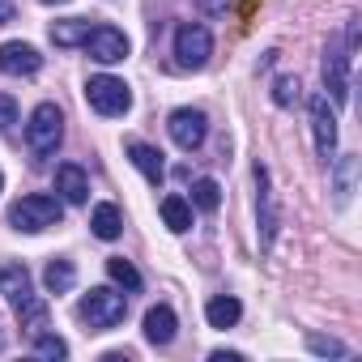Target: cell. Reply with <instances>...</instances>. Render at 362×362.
<instances>
[{
  "label": "cell",
  "instance_id": "29",
  "mask_svg": "<svg viewBox=\"0 0 362 362\" xmlns=\"http://www.w3.org/2000/svg\"><path fill=\"white\" fill-rule=\"evenodd\" d=\"M201 9H205V13H222V9H226V0H201Z\"/></svg>",
  "mask_w": 362,
  "mask_h": 362
},
{
  "label": "cell",
  "instance_id": "19",
  "mask_svg": "<svg viewBox=\"0 0 362 362\" xmlns=\"http://www.w3.org/2000/svg\"><path fill=\"white\" fill-rule=\"evenodd\" d=\"M90 226H94V235L98 239H119V230H124V218H119V209L115 205H94V214H90Z\"/></svg>",
  "mask_w": 362,
  "mask_h": 362
},
{
  "label": "cell",
  "instance_id": "10",
  "mask_svg": "<svg viewBox=\"0 0 362 362\" xmlns=\"http://www.w3.org/2000/svg\"><path fill=\"white\" fill-rule=\"evenodd\" d=\"M81 47H86L98 64H119V60L128 56V39H124V30H115V26H94Z\"/></svg>",
  "mask_w": 362,
  "mask_h": 362
},
{
  "label": "cell",
  "instance_id": "22",
  "mask_svg": "<svg viewBox=\"0 0 362 362\" xmlns=\"http://www.w3.org/2000/svg\"><path fill=\"white\" fill-rule=\"evenodd\" d=\"M107 273H111V281H119L124 290H132V294L141 290V273H136L124 256H111V260H107Z\"/></svg>",
  "mask_w": 362,
  "mask_h": 362
},
{
  "label": "cell",
  "instance_id": "11",
  "mask_svg": "<svg viewBox=\"0 0 362 362\" xmlns=\"http://www.w3.org/2000/svg\"><path fill=\"white\" fill-rule=\"evenodd\" d=\"M324 86L332 94V103H345L349 98V52L332 39L328 52H324Z\"/></svg>",
  "mask_w": 362,
  "mask_h": 362
},
{
  "label": "cell",
  "instance_id": "8",
  "mask_svg": "<svg viewBox=\"0 0 362 362\" xmlns=\"http://www.w3.org/2000/svg\"><path fill=\"white\" fill-rule=\"evenodd\" d=\"M256 222H260V247L269 252L277 239V201H273L269 166H260V162H256Z\"/></svg>",
  "mask_w": 362,
  "mask_h": 362
},
{
  "label": "cell",
  "instance_id": "17",
  "mask_svg": "<svg viewBox=\"0 0 362 362\" xmlns=\"http://www.w3.org/2000/svg\"><path fill=\"white\" fill-rule=\"evenodd\" d=\"M239 315H243V303H239V298H230V294H218V298H209V303H205V320H209L214 328H235V324H239Z\"/></svg>",
  "mask_w": 362,
  "mask_h": 362
},
{
  "label": "cell",
  "instance_id": "23",
  "mask_svg": "<svg viewBox=\"0 0 362 362\" xmlns=\"http://www.w3.org/2000/svg\"><path fill=\"white\" fill-rule=\"evenodd\" d=\"M298 94H303L298 77H277V81H273V103H277V107H294Z\"/></svg>",
  "mask_w": 362,
  "mask_h": 362
},
{
  "label": "cell",
  "instance_id": "20",
  "mask_svg": "<svg viewBox=\"0 0 362 362\" xmlns=\"http://www.w3.org/2000/svg\"><path fill=\"white\" fill-rule=\"evenodd\" d=\"M43 281H47V290H52V294H69V290H73V281H77L73 260H52V264H47V273H43Z\"/></svg>",
  "mask_w": 362,
  "mask_h": 362
},
{
  "label": "cell",
  "instance_id": "25",
  "mask_svg": "<svg viewBox=\"0 0 362 362\" xmlns=\"http://www.w3.org/2000/svg\"><path fill=\"white\" fill-rule=\"evenodd\" d=\"M307 349H311V354H328V358H345V354H349L341 341H332V337H315V332L307 337Z\"/></svg>",
  "mask_w": 362,
  "mask_h": 362
},
{
  "label": "cell",
  "instance_id": "14",
  "mask_svg": "<svg viewBox=\"0 0 362 362\" xmlns=\"http://www.w3.org/2000/svg\"><path fill=\"white\" fill-rule=\"evenodd\" d=\"M175 328H179V320H175V311L166 303H158V307L145 311V341L149 345H170L175 341Z\"/></svg>",
  "mask_w": 362,
  "mask_h": 362
},
{
  "label": "cell",
  "instance_id": "18",
  "mask_svg": "<svg viewBox=\"0 0 362 362\" xmlns=\"http://www.w3.org/2000/svg\"><path fill=\"white\" fill-rule=\"evenodd\" d=\"M90 30H94V22L69 18V22H56V26H52V43H56V47H81V43L90 39Z\"/></svg>",
  "mask_w": 362,
  "mask_h": 362
},
{
  "label": "cell",
  "instance_id": "5",
  "mask_svg": "<svg viewBox=\"0 0 362 362\" xmlns=\"http://www.w3.org/2000/svg\"><path fill=\"white\" fill-rule=\"evenodd\" d=\"M86 103L98 111V115H128V107H132V90L119 81V77H90L86 81Z\"/></svg>",
  "mask_w": 362,
  "mask_h": 362
},
{
  "label": "cell",
  "instance_id": "24",
  "mask_svg": "<svg viewBox=\"0 0 362 362\" xmlns=\"http://www.w3.org/2000/svg\"><path fill=\"white\" fill-rule=\"evenodd\" d=\"M35 354L39 358H69V345L60 341V337H52V332H35Z\"/></svg>",
  "mask_w": 362,
  "mask_h": 362
},
{
  "label": "cell",
  "instance_id": "28",
  "mask_svg": "<svg viewBox=\"0 0 362 362\" xmlns=\"http://www.w3.org/2000/svg\"><path fill=\"white\" fill-rule=\"evenodd\" d=\"M18 13H13V5H9V0H0V26H9Z\"/></svg>",
  "mask_w": 362,
  "mask_h": 362
},
{
  "label": "cell",
  "instance_id": "13",
  "mask_svg": "<svg viewBox=\"0 0 362 362\" xmlns=\"http://www.w3.org/2000/svg\"><path fill=\"white\" fill-rule=\"evenodd\" d=\"M56 192L69 205H86L90 201V179H86V170L77 162H60L56 166Z\"/></svg>",
  "mask_w": 362,
  "mask_h": 362
},
{
  "label": "cell",
  "instance_id": "7",
  "mask_svg": "<svg viewBox=\"0 0 362 362\" xmlns=\"http://www.w3.org/2000/svg\"><path fill=\"white\" fill-rule=\"evenodd\" d=\"M166 132H170V141L179 145V149H201L205 145V136H209V119H205V111H192V107H179V111H170V119H166Z\"/></svg>",
  "mask_w": 362,
  "mask_h": 362
},
{
  "label": "cell",
  "instance_id": "2",
  "mask_svg": "<svg viewBox=\"0 0 362 362\" xmlns=\"http://www.w3.org/2000/svg\"><path fill=\"white\" fill-rule=\"evenodd\" d=\"M60 141H64V115H60V107L56 103H39L30 111V119H26V145H30V153L47 158V153H56Z\"/></svg>",
  "mask_w": 362,
  "mask_h": 362
},
{
  "label": "cell",
  "instance_id": "27",
  "mask_svg": "<svg viewBox=\"0 0 362 362\" xmlns=\"http://www.w3.org/2000/svg\"><path fill=\"white\" fill-rule=\"evenodd\" d=\"M9 124H18V107L9 94H0V128H9Z\"/></svg>",
  "mask_w": 362,
  "mask_h": 362
},
{
  "label": "cell",
  "instance_id": "1",
  "mask_svg": "<svg viewBox=\"0 0 362 362\" xmlns=\"http://www.w3.org/2000/svg\"><path fill=\"white\" fill-rule=\"evenodd\" d=\"M0 294L13 307V315L30 328V337L39 328H47V303L35 294V281H30L26 264H0Z\"/></svg>",
  "mask_w": 362,
  "mask_h": 362
},
{
  "label": "cell",
  "instance_id": "4",
  "mask_svg": "<svg viewBox=\"0 0 362 362\" xmlns=\"http://www.w3.org/2000/svg\"><path fill=\"white\" fill-rule=\"evenodd\" d=\"M124 315H128V298H124L119 290H111V286H94V290L81 298V320H86L94 332H107V328L124 324Z\"/></svg>",
  "mask_w": 362,
  "mask_h": 362
},
{
  "label": "cell",
  "instance_id": "3",
  "mask_svg": "<svg viewBox=\"0 0 362 362\" xmlns=\"http://www.w3.org/2000/svg\"><path fill=\"white\" fill-rule=\"evenodd\" d=\"M60 218H64L60 197H43V192L22 197V201L9 209L13 230H26V235H39V230H47V226H60Z\"/></svg>",
  "mask_w": 362,
  "mask_h": 362
},
{
  "label": "cell",
  "instance_id": "26",
  "mask_svg": "<svg viewBox=\"0 0 362 362\" xmlns=\"http://www.w3.org/2000/svg\"><path fill=\"white\" fill-rule=\"evenodd\" d=\"M354 166H358L354 158H341V170H337V201L341 205L349 201V188H354Z\"/></svg>",
  "mask_w": 362,
  "mask_h": 362
},
{
  "label": "cell",
  "instance_id": "33",
  "mask_svg": "<svg viewBox=\"0 0 362 362\" xmlns=\"http://www.w3.org/2000/svg\"><path fill=\"white\" fill-rule=\"evenodd\" d=\"M0 188H5V175H0Z\"/></svg>",
  "mask_w": 362,
  "mask_h": 362
},
{
  "label": "cell",
  "instance_id": "30",
  "mask_svg": "<svg viewBox=\"0 0 362 362\" xmlns=\"http://www.w3.org/2000/svg\"><path fill=\"white\" fill-rule=\"evenodd\" d=\"M239 358H243V354H226V349H218V354H214V362H239Z\"/></svg>",
  "mask_w": 362,
  "mask_h": 362
},
{
  "label": "cell",
  "instance_id": "31",
  "mask_svg": "<svg viewBox=\"0 0 362 362\" xmlns=\"http://www.w3.org/2000/svg\"><path fill=\"white\" fill-rule=\"evenodd\" d=\"M43 5H64V0H43Z\"/></svg>",
  "mask_w": 362,
  "mask_h": 362
},
{
  "label": "cell",
  "instance_id": "32",
  "mask_svg": "<svg viewBox=\"0 0 362 362\" xmlns=\"http://www.w3.org/2000/svg\"><path fill=\"white\" fill-rule=\"evenodd\" d=\"M0 349H5V332H0Z\"/></svg>",
  "mask_w": 362,
  "mask_h": 362
},
{
  "label": "cell",
  "instance_id": "16",
  "mask_svg": "<svg viewBox=\"0 0 362 362\" xmlns=\"http://www.w3.org/2000/svg\"><path fill=\"white\" fill-rule=\"evenodd\" d=\"M162 222H166L175 235L192 230V201H188V197H179V192L162 197Z\"/></svg>",
  "mask_w": 362,
  "mask_h": 362
},
{
  "label": "cell",
  "instance_id": "12",
  "mask_svg": "<svg viewBox=\"0 0 362 362\" xmlns=\"http://www.w3.org/2000/svg\"><path fill=\"white\" fill-rule=\"evenodd\" d=\"M39 69H43L39 47H30V43H0V73H9V77H35Z\"/></svg>",
  "mask_w": 362,
  "mask_h": 362
},
{
  "label": "cell",
  "instance_id": "9",
  "mask_svg": "<svg viewBox=\"0 0 362 362\" xmlns=\"http://www.w3.org/2000/svg\"><path fill=\"white\" fill-rule=\"evenodd\" d=\"M307 111H311L315 149H320V158H324V162H332V153H337V111L328 107V94H311Z\"/></svg>",
  "mask_w": 362,
  "mask_h": 362
},
{
  "label": "cell",
  "instance_id": "15",
  "mask_svg": "<svg viewBox=\"0 0 362 362\" xmlns=\"http://www.w3.org/2000/svg\"><path fill=\"white\" fill-rule=\"evenodd\" d=\"M128 158H132V166L149 179V184H162V179H166V162H162V153H158L153 145H145V141H128Z\"/></svg>",
  "mask_w": 362,
  "mask_h": 362
},
{
  "label": "cell",
  "instance_id": "6",
  "mask_svg": "<svg viewBox=\"0 0 362 362\" xmlns=\"http://www.w3.org/2000/svg\"><path fill=\"white\" fill-rule=\"evenodd\" d=\"M209 56H214V39H209L205 26L184 22V26L175 30V64L179 69H205Z\"/></svg>",
  "mask_w": 362,
  "mask_h": 362
},
{
  "label": "cell",
  "instance_id": "21",
  "mask_svg": "<svg viewBox=\"0 0 362 362\" xmlns=\"http://www.w3.org/2000/svg\"><path fill=\"white\" fill-rule=\"evenodd\" d=\"M192 205H197V209H205V214H214V209L222 205V188H218V179H197V184H192Z\"/></svg>",
  "mask_w": 362,
  "mask_h": 362
}]
</instances>
